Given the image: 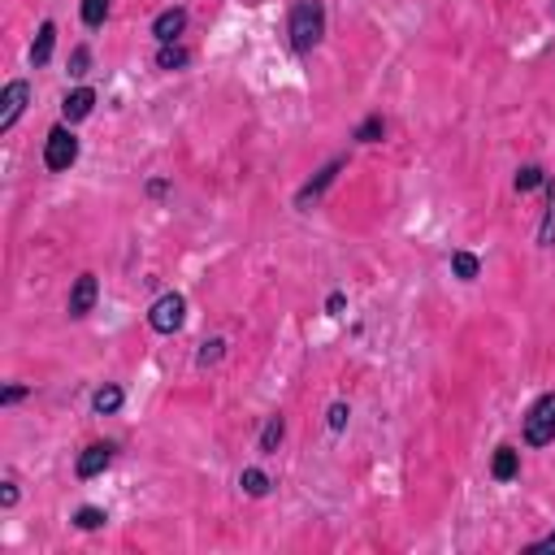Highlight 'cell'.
I'll use <instances>...</instances> for the list:
<instances>
[{
	"label": "cell",
	"mask_w": 555,
	"mask_h": 555,
	"mask_svg": "<svg viewBox=\"0 0 555 555\" xmlns=\"http://www.w3.org/2000/svg\"><path fill=\"white\" fill-rule=\"evenodd\" d=\"M287 35H291L295 53H313L322 44V35H326V4L322 0H295Z\"/></svg>",
	"instance_id": "cell-1"
},
{
	"label": "cell",
	"mask_w": 555,
	"mask_h": 555,
	"mask_svg": "<svg viewBox=\"0 0 555 555\" xmlns=\"http://www.w3.org/2000/svg\"><path fill=\"white\" fill-rule=\"evenodd\" d=\"M525 443H529V447L555 443V391L543 395V399L529 408V417H525Z\"/></svg>",
	"instance_id": "cell-2"
},
{
	"label": "cell",
	"mask_w": 555,
	"mask_h": 555,
	"mask_svg": "<svg viewBox=\"0 0 555 555\" xmlns=\"http://www.w3.org/2000/svg\"><path fill=\"white\" fill-rule=\"evenodd\" d=\"M183 322H187V299L178 291L161 295V299L148 308V326L157 330V334H174V330H183Z\"/></svg>",
	"instance_id": "cell-3"
},
{
	"label": "cell",
	"mask_w": 555,
	"mask_h": 555,
	"mask_svg": "<svg viewBox=\"0 0 555 555\" xmlns=\"http://www.w3.org/2000/svg\"><path fill=\"white\" fill-rule=\"evenodd\" d=\"M78 161V139L66 131V127H57V131L48 135V143H44V165L53 169V174H61L69 165Z\"/></svg>",
	"instance_id": "cell-4"
},
{
	"label": "cell",
	"mask_w": 555,
	"mask_h": 555,
	"mask_svg": "<svg viewBox=\"0 0 555 555\" xmlns=\"http://www.w3.org/2000/svg\"><path fill=\"white\" fill-rule=\"evenodd\" d=\"M27 100H31V83H9L4 87V96H0V131H9L18 118H22V109H27Z\"/></svg>",
	"instance_id": "cell-5"
},
{
	"label": "cell",
	"mask_w": 555,
	"mask_h": 555,
	"mask_svg": "<svg viewBox=\"0 0 555 555\" xmlns=\"http://www.w3.org/2000/svg\"><path fill=\"white\" fill-rule=\"evenodd\" d=\"M109 460H113V443H92V447L78 456V477H83V482L100 477V473L109 469Z\"/></svg>",
	"instance_id": "cell-6"
},
{
	"label": "cell",
	"mask_w": 555,
	"mask_h": 555,
	"mask_svg": "<svg viewBox=\"0 0 555 555\" xmlns=\"http://www.w3.org/2000/svg\"><path fill=\"white\" fill-rule=\"evenodd\" d=\"M343 157H339V161H330L326 169H322V174H317V178H313V183H308V187H304V192H299V196H295V204H299V208H308V204H317V200L326 196L330 192V183H334V178H339V169H343Z\"/></svg>",
	"instance_id": "cell-7"
},
{
	"label": "cell",
	"mask_w": 555,
	"mask_h": 555,
	"mask_svg": "<svg viewBox=\"0 0 555 555\" xmlns=\"http://www.w3.org/2000/svg\"><path fill=\"white\" fill-rule=\"evenodd\" d=\"M96 273H83L78 282H74V291H69V317H87L92 313V304H96Z\"/></svg>",
	"instance_id": "cell-8"
},
{
	"label": "cell",
	"mask_w": 555,
	"mask_h": 555,
	"mask_svg": "<svg viewBox=\"0 0 555 555\" xmlns=\"http://www.w3.org/2000/svg\"><path fill=\"white\" fill-rule=\"evenodd\" d=\"M92 109H96V92H92V87H78V92H69V96L61 100V113H66V122H83Z\"/></svg>",
	"instance_id": "cell-9"
},
{
	"label": "cell",
	"mask_w": 555,
	"mask_h": 555,
	"mask_svg": "<svg viewBox=\"0 0 555 555\" xmlns=\"http://www.w3.org/2000/svg\"><path fill=\"white\" fill-rule=\"evenodd\" d=\"M183 27H187V13H183V9H165V13H157V22H152V35H157L161 44H174V39L183 35Z\"/></svg>",
	"instance_id": "cell-10"
},
{
	"label": "cell",
	"mask_w": 555,
	"mask_h": 555,
	"mask_svg": "<svg viewBox=\"0 0 555 555\" xmlns=\"http://www.w3.org/2000/svg\"><path fill=\"white\" fill-rule=\"evenodd\" d=\"M53 44H57V27H53V22H44V27H39V35H35L31 66H48V57H53Z\"/></svg>",
	"instance_id": "cell-11"
},
{
	"label": "cell",
	"mask_w": 555,
	"mask_h": 555,
	"mask_svg": "<svg viewBox=\"0 0 555 555\" xmlns=\"http://www.w3.org/2000/svg\"><path fill=\"white\" fill-rule=\"evenodd\" d=\"M282 434H287V425H282V417H269V421H265V429H261V452H265V456H273V452H278Z\"/></svg>",
	"instance_id": "cell-12"
},
{
	"label": "cell",
	"mask_w": 555,
	"mask_h": 555,
	"mask_svg": "<svg viewBox=\"0 0 555 555\" xmlns=\"http://www.w3.org/2000/svg\"><path fill=\"white\" fill-rule=\"evenodd\" d=\"M517 477V452L512 447H499L494 452V482H512Z\"/></svg>",
	"instance_id": "cell-13"
},
{
	"label": "cell",
	"mask_w": 555,
	"mask_h": 555,
	"mask_svg": "<svg viewBox=\"0 0 555 555\" xmlns=\"http://www.w3.org/2000/svg\"><path fill=\"white\" fill-rule=\"evenodd\" d=\"M187 61H192V53L178 48V44H161V53H157V66L161 69H183Z\"/></svg>",
	"instance_id": "cell-14"
},
{
	"label": "cell",
	"mask_w": 555,
	"mask_h": 555,
	"mask_svg": "<svg viewBox=\"0 0 555 555\" xmlns=\"http://www.w3.org/2000/svg\"><path fill=\"white\" fill-rule=\"evenodd\" d=\"M92 408H96L100 417H104V412H118V408H122V391H118V387H100V391L92 395Z\"/></svg>",
	"instance_id": "cell-15"
},
{
	"label": "cell",
	"mask_w": 555,
	"mask_h": 555,
	"mask_svg": "<svg viewBox=\"0 0 555 555\" xmlns=\"http://www.w3.org/2000/svg\"><path fill=\"white\" fill-rule=\"evenodd\" d=\"M239 486L248 490L252 499H261V494H269V477H265L261 469H243V477H239Z\"/></svg>",
	"instance_id": "cell-16"
},
{
	"label": "cell",
	"mask_w": 555,
	"mask_h": 555,
	"mask_svg": "<svg viewBox=\"0 0 555 555\" xmlns=\"http://www.w3.org/2000/svg\"><path fill=\"white\" fill-rule=\"evenodd\" d=\"M452 269H456V278H464V282H473L482 265H477V257H473V252H456V257H452Z\"/></svg>",
	"instance_id": "cell-17"
},
{
	"label": "cell",
	"mask_w": 555,
	"mask_h": 555,
	"mask_svg": "<svg viewBox=\"0 0 555 555\" xmlns=\"http://www.w3.org/2000/svg\"><path fill=\"white\" fill-rule=\"evenodd\" d=\"M382 135H387V122H382V118H369V122H360V127H356L360 143H378Z\"/></svg>",
	"instance_id": "cell-18"
},
{
	"label": "cell",
	"mask_w": 555,
	"mask_h": 555,
	"mask_svg": "<svg viewBox=\"0 0 555 555\" xmlns=\"http://www.w3.org/2000/svg\"><path fill=\"white\" fill-rule=\"evenodd\" d=\"M109 18V0H83V22L87 27H100Z\"/></svg>",
	"instance_id": "cell-19"
},
{
	"label": "cell",
	"mask_w": 555,
	"mask_h": 555,
	"mask_svg": "<svg viewBox=\"0 0 555 555\" xmlns=\"http://www.w3.org/2000/svg\"><path fill=\"white\" fill-rule=\"evenodd\" d=\"M543 243H555V187L547 192V217H543V230H538Z\"/></svg>",
	"instance_id": "cell-20"
},
{
	"label": "cell",
	"mask_w": 555,
	"mask_h": 555,
	"mask_svg": "<svg viewBox=\"0 0 555 555\" xmlns=\"http://www.w3.org/2000/svg\"><path fill=\"white\" fill-rule=\"evenodd\" d=\"M534 187H543V169H538V165H525L521 174H517V192H534Z\"/></svg>",
	"instance_id": "cell-21"
},
{
	"label": "cell",
	"mask_w": 555,
	"mask_h": 555,
	"mask_svg": "<svg viewBox=\"0 0 555 555\" xmlns=\"http://www.w3.org/2000/svg\"><path fill=\"white\" fill-rule=\"evenodd\" d=\"M74 525H78V529H100V525H104V512H100V508H78Z\"/></svg>",
	"instance_id": "cell-22"
},
{
	"label": "cell",
	"mask_w": 555,
	"mask_h": 555,
	"mask_svg": "<svg viewBox=\"0 0 555 555\" xmlns=\"http://www.w3.org/2000/svg\"><path fill=\"white\" fill-rule=\"evenodd\" d=\"M87 66H92V53H87V48H74V57H69V74H74V78H83Z\"/></svg>",
	"instance_id": "cell-23"
},
{
	"label": "cell",
	"mask_w": 555,
	"mask_h": 555,
	"mask_svg": "<svg viewBox=\"0 0 555 555\" xmlns=\"http://www.w3.org/2000/svg\"><path fill=\"white\" fill-rule=\"evenodd\" d=\"M222 347H226L222 339H213V343H204V347H200V356H196V364H200V369H204V364H213V360L222 356Z\"/></svg>",
	"instance_id": "cell-24"
},
{
	"label": "cell",
	"mask_w": 555,
	"mask_h": 555,
	"mask_svg": "<svg viewBox=\"0 0 555 555\" xmlns=\"http://www.w3.org/2000/svg\"><path fill=\"white\" fill-rule=\"evenodd\" d=\"M347 417H352V412H347V404H334V408H330V429H343Z\"/></svg>",
	"instance_id": "cell-25"
},
{
	"label": "cell",
	"mask_w": 555,
	"mask_h": 555,
	"mask_svg": "<svg viewBox=\"0 0 555 555\" xmlns=\"http://www.w3.org/2000/svg\"><path fill=\"white\" fill-rule=\"evenodd\" d=\"M0 503H4V508H13V503H18V486H13V482H4V490H0Z\"/></svg>",
	"instance_id": "cell-26"
},
{
	"label": "cell",
	"mask_w": 555,
	"mask_h": 555,
	"mask_svg": "<svg viewBox=\"0 0 555 555\" xmlns=\"http://www.w3.org/2000/svg\"><path fill=\"white\" fill-rule=\"evenodd\" d=\"M18 399H27V387H9V391L0 395V404H18Z\"/></svg>",
	"instance_id": "cell-27"
},
{
	"label": "cell",
	"mask_w": 555,
	"mask_h": 555,
	"mask_svg": "<svg viewBox=\"0 0 555 555\" xmlns=\"http://www.w3.org/2000/svg\"><path fill=\"white\" fill-rule=\"evenodd\" d=\"M529 551H534V555H543V551H555V534H547V538H543V543H534V547H529Z\"/></svg>",
	"instance_id": "cell-28"
},
{
	"label": "cell",
	"mask_w": 555,
	"mask_h": 555,
	"mask_svg": "<svg viewBox=\"0 0 555 555\" xmlns=\"http://www.w3.org/2000/svg\"><path fill=\"white\" fill-rule=\"evenodd\" d=\"M343 304H347V299H343V295H339V291H334V295H330V299H326V308H330V313H334V317L343 313Z\"/></svg>",
	"instance_id": "cell-29"
},
{
	"label": "cell",
	"mask_w": 555,
	"mask_h": 555,
	"mask_svg": "<svg viewBox=\"0 0 555 555\" xmlns=\"http://www.w3.org/2000/svg\"><path fill=\"white\" fill-rule=\"evenodd\" d=\"M551 13H555V4H551Z\"/></svg>",
	"instance_id": "cell-30"
}]
</instances>
